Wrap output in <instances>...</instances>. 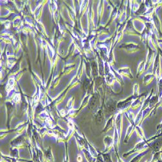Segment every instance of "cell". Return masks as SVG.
I'll return each mask as SVG.
<instances>
[{"instance_id":"cell-1","label":"cell","mask_w":162,"mask_h":162,"mask_svg":"<svg viewBox=\"0 0 162 162\" xmlns=\"http://www.w3.org/2000/svg\"><path fill=\"white\" fill-rule=\"evenodd\" d=\"M148 143H149V141H144L138 143L132 150L128 151L127 153H125L123 155V156L124 158H127L128 156H130L131 154H132L135 152L141 153L145 152V151H146V150L149 148Z\"/></svg>"},{"instance_id":"cell-2","label":"cell","mask_w":162,"mask_h":162,"mask_svg":"<svg viewBox=\"0 0 162 162\" xmlns=\"http://www.w3.org/2000/svg\"><path fill=\"white\" fill-rule=\"evenodd\" d=\"M132 101V97H129L125 101H120V102L118 103L117 104V109L120 111H125V110H127L129 106L131 104Z\"/></svg>"},{"instance_id":"cell-3","label":"cell","mask_w":162,"mask_h":162,"mask_svg":"<svg viewBox=\"0 0 162 162\" xmlns=\"http://www.w3.org/2000/svg\"><path fill=\"white\" fill-rule=\"evenodd\" d=\"M99 104V96L98 94L94 95L91 98L89 104V108L92 110H97Z\"/></svg>"},{"instance_id":"cell-4","label":"cell","mask_w":162,"mask_h":162,"mask_svg":"<svg viewBox=\"0 0 162 162\" xmlns=\"http://www.w3.org/2000/svg\"><path fill=\"white\" fill-rule=\"evenodd\" d=\"M104 142L105 145V150L103 153H108L114 145V139L110 136H106L104 139Z\"/></svg>"},{"instance_id":"cell-5","label":"cell","mask_w":162,"mask_h":162,"mask_svg":"<svg viewBox=\"0 0 162 162\" xmlns=\"http://www.w3.org/2000/svg\"><path fill=\"white\" fill-rule=\"evenodd\" d=\"M150 147L152 151V154L162 150V139H157V141H154L150 145Z\"/></svg>"},{"instance_id":"cell-6","label":"cell","mask_w":162,"mask_h":162,"mask_svg":"<svg viewBox=\"0 0 162 162\" xmlns=\"http://www.w3.org/2000/svg\"><path fill=\"white\" fill-rule=\"evenodd\" d=\"M24 143H25V141L23 138L22 136H20L15 138L14 139H13L10 144L12 145V147L17 148V149H18V148L23 147Z\"/></svg>"},{"instance_id":"cell-7","label":"cell","mask_w":162,"mask_h":162,"mask_svg":"<svg viewBox=\"0 0 162 162\" xmlns=\"http://www.w3.org/2000/svg\"><path fill=\"white\" fill-rule=\"evenodd\" d=\"M45 159L48 162H54V157L52 153L51 147H49L48 149L45 151Z\"/></svg>"},{"instance_id":"cell-8","label":"cell","mask_w":162,"mask_h":162,"mask_svg":"<svg viewBox=\"0 0 162 162\" xmlns=\"http://www.w3.org/2000/svg\"><path fill=\"white\" fill-rule=\"evenodd\" d=\"M82 150H83L85 158H86L88 162H96V160L95 158H93V157L92 156L91 154L90 153L88 150H87L86 149H83Z\"/></svg>"},{"instance_id":"cell-9","label":"cell","mask_w":162,"mask_h":162,"mask_svg":"<svg viewBox=\"0 0 162 162\" xmlns=\"http://www.w3.org/2000/svg\"><path fill=\"white\" fill-rule=\"evenodd\" d=\"M147 154V151H145V152H143L139 153L138 155L132 159V160H130V162H139L142 160L144 156Z\"/></svg>"},{"instance_id":"cell-10","label":"cell","mask_w":162,"mask_h":162,"mask_svg":"<svg viewBox=\"0 0 162 162\" xmlns=\"http://www.w3.org/2000/svg\"><path fill=\"white\" fill-rule=\"evenodd\" d=\"M114 123V116H112L111 118H110L109 120L107 122L106 125L105 126V128H104V130H103V132H108L110 129H111L112 128V126H113Z\"/></svg>"},{"instance_id":"cell-11","label":"cell","mask_w":162,"mask_h":162,"mask_svg":"<svg viewBox=\"0 0 162 162\" xmlns=\"http://www.w3.org/2000/svg\"><path fill=\"white\" fill-rule=\"evenodd\" d=\"M1 158L4 162H18V159L13 158L12 156H6L1 154Z\"/></svg>"},{"instance_id":"cell-12","label":"cell","mask_w":162,"mask_h":162,"mask_svg":"<svg viewBox=\"0 0 162 162\" xmlns=\"http://www.w3.org/2000/svg\"><path fill=\"white\" fill-rule=\"evenodd\" d=\"M88 148H89V152H90V153L91 154L92 156L93 157V158H95V160H96V159L97 158L98 156H99V154L97 152V150L95 149V148L93 147L92 145H90V143H88Z\"/></svg>"},{"instance_id":"cell-13","label":"cell","mask_w":162,"mask_h":162,"mask_svg":"<svg viewBox=\"0 0 162 162\" xmlns=\"http://www.w3.org/2000/svg\"><path fill=\"white\" fill-rule=\"evenodd\" d=\"M10 156H12V157L15 158L16 159L20 158V156H19V152H18V149L14 147H12V149H10Z\"/></svg>"},{"instance_id":"cell-14","label":"cell","mask_w":162,"mask_h":162,"mask_svg":"<svg viewBox=\"0 0 162 162\" xmlns=\"http://www.w3.org/2000/svg\"><path fill=\"white\" fill-rule=\"evenodd\" d=\"M103 156V162H113L111 157V154L109 153H101Z\"/></svg>"},{"instance_id":"cell-15","label":"cell","mask_w":162,"mask_h":162,"mask_svg":"<svg viewBox=\"0 0 162 162\" xmlns=\"http://www.w3.org/2000/svg\"><path fill=\"white\" fill-rule=\"evenodd\" d=\"M137 132H138V136L140 137V138L143 139L144 141H146V140H145V136H144L143 132L141 128H140L139 127L137 128Z\"/></svg>"},{"instance_id":"cell-16","label":"cell","mask_w":162,"mask_h":162,"mask_svg":"<svg viewBox=\"0 0 162 162\" xmlns=\"http://www.w3.org/2000/svg\"><path fill=\"white\" fill-rule=\"evenodd\" d=\"M64 162H70L69 160V156H68V148L66 147V152H65V156L64 158Z\"/></svg>"},{"instance_id":"cell-17","label":"cell","mask_w":162,"mask_h":162,"mask_svg":"<svg viewBox=\"0 0 162 162\" xmlns=\"http://www.w3.org/2000/svg\"><path fill=\"white\" fill-rule=\"evenodd\" d=\"M77 160L78 162H82V157L81 154L78 155L77 158Z\"/></svg>"},{"instance_id":"cell-18","label":"cell","mask_w":162,"mask_h":162,"mask_svg":"<svg viewBox=\"0 0 162 162\" xmlns=\"http://www.w3.org/2000/svg\"><path fill=\"white\" fill-rule=\"evenodd\" d=\"M145 162H149V161H145Z\"/></svg>"}]
</instances>
